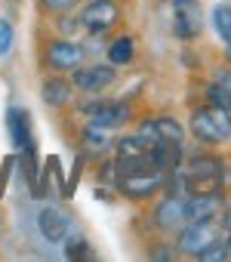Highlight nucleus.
Listing matches in <instances>:
<instances>
[{"mask_svg": "<svg viewBox=\"0 0 231 262\" xmlns=\"http://www.w3.org/2000/svg\"><path fill=\"white\" fill-rule=\"evenodd\" d=\"M151 161V142L145 136H124L118 142V167L127 170V167H136V164H148Z\"/></svg>", "mask_w": 231, "mask_h": 262, "instance_id": "nucleus-10", "label": "nucleus"}, {"mask_svg": "<svg viewBox=\"0 0 231 262\" xmlns=\"http://www.w3.org/2000/svg\"><path fill=\"white\" fill-rule=\"evenodd\" d=\"M47 62L53 71H74L83 65V47L74 40H53L47 47Z\"/></svg>", "mask_w": 231, "mask_h": 262, "instance_id": "nucleus-9", "label": "nucleus"}, {"mask_svg": "<svg viewBox=\"0 0 231 262\" xmlns=\"http://www.w3.org/2000/svg\"><path fill=\"white\" fill-rule=\"evenodd\" d=\"M127 117L130 111L121 102H99L89 108V126H99V129H114V126L127 123Z\"/></svg>", "mask_w": 231, "mask_h": 262, "instance_id": "nucleus-12", "label": "nucleus"}, {"mask_svg": "<svg viewBox=\"0 0 231 262\" xmlns=\"http://www.w3.org/2000/svg\"><path fill=\"white\" fill-rule=\"evenodd\" d=\"M68 99H71V83H68V80L50 77V80L43 83V102H47V105L59 108V105H65Z\"/></svg>", "mask_w": 231, "mask_h": 262, "instance_id": "nucleus-15", "label": "nucleus"}, {"mask_svg": "<svg viewBox=\"0 0 231 262\" xmlns=\"http://www.w3.org/2000/svg\"><path fill=\"white\" fill-rule=\"evenodd\" d=\"M10 133H13V145L16 148H31V126H28V111L13 108L10 111Z\"/></svg>", "mask_w": 231, "mask_h": 262, "instance_id": "nucleus-14", "label": "nucleus"}, {"mask_svg": "<svg viewBox=\"0 0 231 262\" xmlns=\"http://www.w3.org/2000/svg\"><path fill=\"white\" fill-rule=\"evenodd\" d=\"M213 25H216V34L222 37L225 50L231 53V7H216L213 10Z\"/></svg>", "mask_w": 231, "mask_h": 262, "instance_id": "nucleus-18", "label": "nucleus"}, {"mask_svg": "<svg viewBox=\"0 0 231 262\" xmlns=\"http://www.w3.org/2000/svg\"><path fill=\"white\" fill-rule=\"evenodd\" d=\"M225 241V228L219 222V216L213 219H191L179 228L176 237V250L188 259H206L216 247H222Z\"/></svg>", "mask_w": 231, "mask_h": 262, "instance_id": "nucleus-1", "label": "nucleus"}, {"mask_svg": "<svg viewBox=\"0 0 231 262\" xmlns=\"http://www.w3.org/2000/svg\"><path fill=\"white\" fill-rule=\"evenodd\" d=\"M133 56H136V43H133V37H130V34L118 37V40L108 47V59H111V65H130V62H133Z\"/></svg>", "mask_w": 231, "mask_h": 262, "instance_id": "nucleus-17", "label": "nucleus"}, {"mask_svg": "<svg viewBox=\"0 0 231 262\" xmlns=\"http://www.w3.org/2000/svg\"><path fill=\"white\" fill-rule=\"evenodd\" d=\"M139 136H145L151 145H182L185 129L176 117H148L139 126Z\"/></svg>", "mask_w": 231, "mask_h": 262, "instance_id": "nucleus-6", "label": "nucleus"}, {"mask_svg": "<svg viewBox=\"0 0 231 262\" xmlns=\"http://www.w3.org/2000/svg\"><path fill=\"white\" fill-rule=\"evenodd\" d=\"M154 222L160 231H179L185 222H188V204L185 198H167L157 204L154 210Z\"/></svg>", "mask_w": 231, "mask_h": 262, "instance_id": "nucleus-11", "label": "nucleus"}, {"mask_svg": "<svg viewBox=\"0 0 231 262\" xmlns=\"http://www.w3.org/2000/svg\"><path fill=\"white\" fill-rule=\"evenodd\" d=\"M40 4L50 10V13H65V10H71L77 0H40Z\"/></svg>", "mask_w": 231, "mask_h": 262, "instance_id": "nucleus-20", "label": "nucleus"}, {"mask_svg": "<svg viewBox=\"0 0 231 262\" xmlns=\"http://www.w3.org/2000/svg\"><path fill=\"white\" fill-rule=\"evenodd\" d=\"M37 228H40V234H43L50 244H62V241L68 237V216H65L62 210H56V207H47V210H40V216H37Z\"/></svg>", "mask_w": 231, "mask_h": 262, "instance_id": "nucleus-13", "label": "nucleus"}, {"mask_svg": "<svg viewBox=\"0 0 231 262\" xmlns=\"http://www.w3.org/2000/svg\"><path fill=\"white\" fill-rule=\"evenodd\" d=\"M210 102L231 111V71H219L216 74V80L210 83Z\"/></svg>", "mask_w": 231, "mask_h": 262, "instance_id": "nucleus-16", "label": "nucleus"}, {"mask_svg": "<svg viewBox=\"0 0 231 262\" xmlns=\"http://www.w3.org/2000/svg\"><path fill=\"white\" fill-rule=\"evenodd\" d=\"M191 133L206 142V145H216V142H225L231 139V111L222 108V105H203L191 114Z\"/></svg>", "mask_w": 231, "mask_h": 262, "instance_id": "nucleus-4", "label": "nucleus"}, {"mask_svg": "<svg viewBox=\"0 0 231 262\" xmlns=\"http://www.w3.org/2000/svg\"><path fill=\"white\" fill-rule=\"evenodd\" d=\"M68 256H71V259H80V256H93V253L83 247V241H71V244H68Z\"/></svg>", "mask_w": 231, "mask_h": 262, "instance_id": "nucleus-21", "label": "nucleus"}, {"mask_svg": "<svg viewBox=\"0 0 231 262\" xmlns=\"http://www.w3.org/2000/svg\"><path fill=\"white\" fill-rule=\"evenodd\" d=\"M114 77H118V71H114V65H80L74 68V86L83 90V93H105Z\"/></svg>", "mask_w": 231, "mask_h": 262, "instance_id": "nucleus-8", "label": "nucleus"}, {"mask_svg": "<svg viewBox=\"0 0 231 262\" xmlns=\"http://www.w3.org/2000/svg\"><path fill=\"white\" fill-rule=\"evenodd\" d=\"M182 185H185V194H222L225 164L219 158H213V155L194 158L191 167L182 176Z\"/></svg>", "mask_w": 231, "mask_h": 262, "instance_id": "nucleus-3", "label": "nucleus"}, {"mask_svg": "<svg viewBox=\"0 0 231 262\" xmlns=\"http://www.w3.org/2000/svg\"><path fill=\"white\" fill-rule=\"evenodd\" d=\"M173 31L182 40L200 34V4L197 0H173Z\"/></svg>", "mask_w": 231, "mask_h": 262, "instance_id": "nucleus-7", "label": "nucleus"}, {"mask_svg": "<svg viewBox=\"0 0 231 262\" xmlns=\"http://www.w3.org/2000/svg\"><path fill=\"white\" fill-rule=\"evenodd\" d=\"M89 34H108L114 25L121 22V7L114 0H89V4L80 10L77 19Z\"/></svg>", "mask_w": 231, "mask_h": 262, "instance_id": "nucleus-5", "label": "nucleus"}, {"mask_svg": "<svg viewBox=\"0 0 231 262\" xmlns=\"http://www.w3.org/2000/svg\"><path fill=\"white\" fill-rule=\"evenodd\" d=\"M10 50H13V25L0 19V56H7Z\"/></svg>", "mask_w": 231, "mask_h": 262, "instance_id": "nucleus-19", "label": "nucleus"}, {"mask_svg": "<svg viewBox=\"0 0 231 262\" xmlns=\"http://www.w3.org/2000/svg\"><path fill=\"white\" fill-rule=\"evenodd\" d=\"M164 185H167V170L154 167V161L127 167V170H121V179H118L121 194L124 198H133V201H145V198L157 194Z\"/></svg>", "mask_w": 231, "mask_h": 262, "instance_id": "nucleus-2", "label": "nucleus"}]
</instances>
